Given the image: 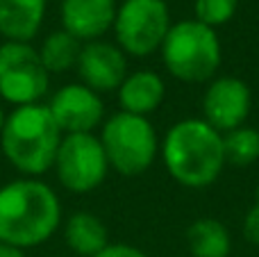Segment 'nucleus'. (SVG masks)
Segmentation results:
<instances>
[{
  "mask_svg": "<svg viewBox=\"0 0 259 257\" xmlns=\"http://www.w3.org/2000/svg\"><path fill=\"white\" fill-rule=\"evenodd\" d=\"M98 139L109 168L121 176H141L159 155V139L146 116L116 112L103 123Z\"/></svg>",
  "mask_w": 259,
  "mask_h": 257,
  "instance_id": "5",
  "label": "nucleus"
},
{
  "mask_svg": "<svg viewBox=\"0 0 259 257\" xmlns=\"http://www.w3.org/2000/svg\"><path fill=\"white\" fill-rule=\"evenodd\" d=\"M62 226V203L39 178H18L0 187V241L25 250L41 246Z\"/></svg>",
  "mask_w": 259,
  "mask_h": 257,
  "instance_id": "1",
  "label": "nucleus"
},
{
  "mask_svg": "<svg viewBox=\"0 0 259 257\" xmlns=\"http://www.w3.org/2000/svg\"><path fill=\"white\" fill-rule=\"evenodd\" d=\"M82 41H77L73 34H68L66 30H55L41 41L39 57L44 62L46 71L53 73H66L71 68L77 66V59L82 53Z\"/></svg>",
  "mask_w": 259,
  "mask_h": 257,
  "instance_id": "17",
  "label": "nucleus"
},
{
  "mask_svg": "<svg viewBox=\"0 0 259 257\" xmlns=\"http://www.w3.org/2000/svg\"><path fill=\"white\" fill-rule=\"evenodd\" d=\"M48 109L64 135L94 132L105 118V103L100 94L82 82H71L55 91Z\"/></svg>",
  "mask_w": 259,
  "mask_h": 257,
  "instance_id": "10",
  "label": "nucleus"
},
{
  "mask_svg": "<svg viewBox=\"0 0 259 257\" xmlns=\"http://www.w3.org/2000/svg\"><path fill=\"white\" fill-rule=\"evenodd\" d=\"M159 153L168 176L189 189L214 185L228 164L223 135L205 118H182L170 125Z\"/></svg>",
  "mask_w": 259,
  "mask_h": 257,
  "instance_id": "2",
  "label": "nucleus"
},
{
  "mask_svg": "<svg viewBox=\"0 0 259 257\" xmlns=\"http://www.w3.org/2000/svg\"><path fill=\"white\" fill-rule=\"evenodd\" d=\"M94 257H148L141 248L130 244H107L98 255Z\"/></svg>",
  "mask_w": 259,
  "mask_h": 257,
  "instance_id": "21",
  "label": "nucleus"
},
{
  "mask_svg": "<svg viewBox=\"0 0 259 257\" xmlns=\"http://www.w3.org/2000/svg\"><path fill=\"white\" fill-rule=\"evenodd\" d=\"M64 132L55 123L48 105L34 103L14 107L0 132L3 155L25 178H39L55 166Z\"/></svg>",
  "mask_w": 259,
  "mask_h": 257,
  "instance_id": "3",
  "label": "nucleus"
},
{
  "mask_svg": "<svg viewBox=\"0 0 259 257\" xmlns=\"http://www.w3.org/2000/svg\"><path fill=\"white\" fill-rule=\"evenodd\" d=\"M116 9V0H62V30L82 44L98 41L114 27Z\"/></svg>",
  "mask_w": 259,
  "mask_h": 257,
  "instance_id": "12",
  "label": "nucleus"
},
{
  "mask_svg": "<svg viewBox=\"0 0 259 257\" xmlns=\"http://www.w3.org/2000/svg\"><path fill=\"white\" fill-rule=\"evenodd\" d=\"M166 0H123L114 18L116 46L132 57H148L161 48L170 30Z\"/></svg>",
  "mask_w": 259,
  "mask_h": 257,
  "instance_id": "6",
  "label": "nucleus"
},
{
  "mask_svg": "<svg viewBox=\"0 0 259 257\" xmlns=\"http://www.w3.org/2000/svg\"><path fill=\"white\" fill-rule=\"evenodd\" d=\"M77 75L80 82L96 94L116 91L127 75V57L116 44L109 41H89L82 46L77 59Z\"/></svg>",
  "mask_w": 259,
  "mask_h": 257,
  "instance_id": "11",
  "label": "nucleus"
},
{
  "mask_svg": "<svg viewBox=\"0 0 259 257\" xmlns=\"http://www.w3.org/2000/svg\"><path fill=\"white\" fill-rule=\"evenodd\" d=\"M116 94H118V103H121V112L148 118L164 103L166 84L159 73L143 68V71L127 73L125 80L116 89Z\"/></svg>",
  "mask_w": 259,
  "mask_h": 257,
  "instance_id": "13",
  "label": "nucleus"
},
{
  "mask_svg": "<svg viewBox=\"0 0 259 257\" xmlns=\"http://www.w3.org/2000/svg\"><path fill=\"white\" fill-rule=\"evenodd\" d=\"M225 162L232 166H250L259 159V130L239 125L223 135Z\"/></svg>",
  "mask_w": 259,
  "mask_h": 257,
  "instance_id": "18",
  "label": "nucleus"
},
{
  "mask_svg": "<svg viewBox=\"0 0 259 257\" xmlns=\"http://www.w3.org/2000/svg\"><path fill=\"white\" fill-rule=\"evenodd\" d=\"M53 168L64 189L73 194H89L105 182L109 162L98 137L94 132H80L62 137Z\"/></svg>",
  "mask_w": 259,
  "mask_h": 257,
  "instance_id": "8",
  "label": "nucleus"
},
{
  "mask_svg": "<svg viewBox=\"0 0 259 257\" xmlns=\"http://www.w3.org/2000/svg\"><path fill=\"white\" fill-rule=\"evenodd\" d=\"M252 107L250 87L234 75L214 77L202 96V118L225 135L239 125H246Z\"/></svg>",
  "mask_w": 259,
  "mask_h": 257,
  "instance_id": "9",
  "label": "nucleus"
},
{
  "mask_svg": "<svg viewBox=\"0 0 259 257\" xmlns=\"http://www.w3.org/2000/svg\"><path fill=\"white\" fill-rule=\"evenodd\" d=\"M48 0H0V36L5 41H30L39 34Z\"/></svg>",
  "mask_w": 259,
  "mask_h": 257,
  "instance_id": "14",
  "label": "nucleus"
},
{
  "mask_svg": "<svg viewBox=\"0 0 259 257\" xmlns=\"http://www.w3.org/2000/svg\"><path fill=\"white\" fill-rule=\"evenodd\" d=\"M166 71L180 82H207L214 80L223 62V48L214 27L187 18L170 25L159 48Z\"/></svg>",
  "mask_w": 259,
  "mask_h": 257,
  "instance_id": "4",
  "label": "nucleus"
},
{
  "mask_svg": "<svg viewBox=\"0 0 259 257\" xmlns=\"http://www.w3.org/2000/svg\"><path fill=\"white\" fill-rule=\"evenodd\" d=\"M187 246L193 257H230L232 237L219 219L202 217L189 226Z\"/></svg>",
  "mask_w": 259,
  "mask_h": 257,
  "instance_id": "16",
  "label": "nucleus"
},
{
  "mask_svg": "<svg viewBox=\"0 0 259 257\" xmlns=\"http://www.w3.org/2000/svg\"><path fill=\"white\" fill-rule=\"evenodd\" d=\"M0 257H27V255H25V250L16 248V246H9L0 241Z\"/></svg>",
  "mask_w": 259,
  "mask_h": 257,
  "instance_id": "22",
  "label": "nucleus"
},
{
  "mask_svg": "<svg viewBox=\"0 0 259 257\" xmlns=\"http://www.w3.org/2000/svg\"><path fill=\"white\" fill-rule=\"evenodd\" d=\"M239 9V0H193L196 21L205 23L209 27H221L234 18Z\"/></svg>",
  "mask_w": 259,
  "mask_h": 257,
  "instance_id": "19",
  "label": "nucleus"
},
{
  "mask_svg": "<svg viewBox=\"0 0 259 257\" xmlns=\"http://www.w3.org/2000/svg\"><path fill=\"white\" fill-rule=\"evenodd\" d=\"M243 237H246L248 244L259 248V198L255 200V205L248 209L246 219H243Z\"/></svg>",
  "mask_w": 259,
  "mask_h": 257,
  "instance_id": "20",
  "label": "nucleus"
},
{
  "mask_svg": "<svg viewBox=\"0 0 259 257\" xmlns=\"http://www.w3.org/2000/svg\"><path fill=\"white\" fill-rule=\"evenodd\" d=\"M64 241L75 255L94 257L109 244V232L96 214L75 212L64 223Z\"/></svg>",
  "mask_w": 259,
  "mask_h": 257,
  "instance_id": "15",
  "label": "nucleus"
},
{
  "mask_svg": "<svg viewBox=\"0 0 259 257\" xmlns=\"http://www.w3.org/2000/svg\"><path fill=\"white\" fill-rule=\"evenodd\" d=\"M50 89V73L46 71L39 50L30 41L0 44V98L14 107L41 103Z\"/></svg>",
  "mask_w": 259,
  "mask_h": 257,
  "instance_id": "7",
  "label": "nucleus"
},
{
  "mask_svg": "<svg viewBox=\"0 0 259 257\" xmlns=\"http://www.w3.org/2000/svg\"><path fill=\"white\" fill-rule=\"evenodd\" d=\"M5 116H7V114H5L3 105H0V132H3V125H5Z\"/></svg>",
  "mask_w": 259,
  "mask_h": 257,
  "instance_id": "23",
  "label": "nucleus"
}]
</instances>
